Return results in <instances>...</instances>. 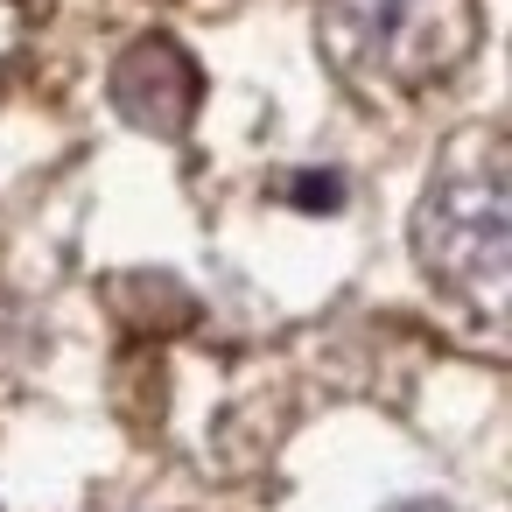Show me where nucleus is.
Here are the masks:
<instances>
[{"instance_id": "f257e3e1", "label": "nucleus", "mask_w": 512, "mask_h": 512, "mask_svg": "<svg viewBox=\"0 0 512 512\" xmlns=\"http://www.w3.org/2000/svg\"><path fill=\"white\" fill-rule=\"evenodd\" d=\"M505 141L484 127L470 141H456L421 204H414V260L428 267V281L463 302L470 316L498 323L505 316V288H512V204H505Z\"/></svg>"}, {"instance_id": "f03ea898", "label": "nucleus", "mask_w": 512, "mask_h": 512, "mask_svg": "<svg viewBox=\"0 0 512 512\" xmlns=\"http://www.w3.org/2000/svg\"><path fill=\"white\" fill-rule=\"evenodd\" d=\"M337 71L379 92H435L477 50V0H323Z\"/></svg>"}, {"instance_id": "7ed1b4c3", "label": "nucleus", "mask_w": 512, "mask_h": 512, "mask_svg": "<svg viewBox=\"0 0 512 512\" xmlns=\"http://www.w3.org/2000/svg\"><path fill=\"white\" fill-rule=\"evenodd\" d=\"M197 99H204V78H197V64H190L183 43L141 36V43L120 50V64H113V106H120L134 127H148V134H183L190 113H197Z\"/></svg>"}, {"instance_id": "20e7f679", "label": "nucleus", "mask_w": 512, "mask_h": 512, "mask_svg": "<svg viewBox=\"0 0 512 512\" xmlns=\"http://www.w3.org/2000/svg\"><path fill=\"white\" fill-rule=\"evenodd\" d=\"M386 512H449L442 498H407V505H386Z\"/></svg>"}]
</instances>
